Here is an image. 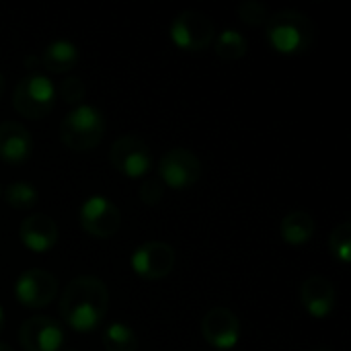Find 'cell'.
I'll use <instances>...</instances> for the list:
<instances>
[{
    "label": "cell",
    "instance_id": "1",
    "mask_svg": "<svg viewBox=\"0 0 351 351\" xmlns=\"http://www.w3.org/2000/svg\"><path fill=\"white\" fill-rule=\"evenodd\" d=\"M109 311V290L95 276L74 278L60 296V317L76 333L95 331Z\"/></svg>",
    "mask_w": 351,
    "mask_h": 351
},
{
    "label": "cell",
    "instance_id": "2",
    "mask_svg": "<svg viewBox=\"0 0 351 351\" xmlns=\"http://www.w3.org/2000/svg\"><path fill=\"white\" fill-rule=\"evenodd\" d=\"M265 37L278 53L296 56L313 47L317 37V27L308 14L286 8L269 14L265 23Z\"/></svg>",
    "mask_w": 351,
    "mask_h": 351
},
{
    "label": "cell",
    "instance_id": "3",
    "mask_svg": "<svg viewBox=\"0 0 351 351\" xmlns=\"http://www.w3.org/2000/svg\"><path fill=\"white\" fill-rule=\"evenodd\" d=\"M105 115L93 105H78L60 123V140L76 152L93 150L105 136Z\"/></svg>",
    "mask_w": 351,
    "mask_h": 351
},
{
    "label": "cell",
    "instance_id": "4",
    "mask_svg": "<svg viewBox=\"0 0 351 351\" xmlns=\"http://www.w3.org/2000/svg\"><path fill=\"white\" fill-rule=\"evenodd\" d=\"M12 105L19 115L27 119H41L56 105V86L43 74H29L14 86Z\"/></svg>",
    "mask_w": 351,
    "mask_h": 351
},
{
    "label": "cell",
    "instance_id": "5",
    "mask_svg": "<svg viewBox=\"0 0 351 351\" xmlns=\"http://www.w3.org/2000/svg\"><path fill=\"white\" fill-rule=\"evenodd\" d=\"M171 39L179 49L204 51L212 45L216 27L212 19L199 10H183L171 23Z\"/></svg>",
    "mask_w": 351,
    "mask_h": 351
},
{
    "label": "cell",
    "instance_id": "6",
    "mask_svg": "<svg viewBox=\"0 0 351 351\" xmlns=\"http://www.w3.org/2000/svg\"><path fill=\"white\" fill-rule=\"evenodd\" d=\"M109 160L115 171L130 179H140L152 169V152L150 146L138 136H121L113 142L109 150Z\"/></svg>",
    "mask_w": 351,
    "mask_h": 351
},
{
    "label": "cell",
    "instance_id": "7",
    "mask_svg": "<svg viewBox=\"0 0 351 351\" xmlns=\"http://www.w3.org/2000/svg\"><path fill=\"white\" fill-rule=\"evenodd\" d=\"M202 177L199 158L187 148H171L158 160V179L173 189H187Z\"/></svg>",
    "mask_w": 351,
    "mask_h": 351
},
{
    "label": "cell",
    "instance_id": "8",
    "mask_svg": "<svg viewBox=\"0 0 351 351\" xmlns=\"http://www.w3.org/2000/svg\"><path fill=\"white\" fill-rule=\"evenodd\" d=\"M80 226L90 237L109 239L121 226V212L111 199L103 195H93L80 208Z\"/></svg>",
    "mask_w": 351,
    "mask_h": 351
},
{
    "label": "cell",
    "instance_id": "9",
    "mask_svg": "<svg viewBox=\"0 0 351 351\" xmlns=\"http://www.w3.org/2000/svg\"><path fill=\"white\" fill-rule=\"evenodd\" d=\"M175 267V249L162 241H148L132 255V269L148 282L167 278Z\"/></svg>",
    "mask_w": 351,
    "mask_h": 351
},
{
    "label": "cell",
    "instance_id": "10",
    "mask_svg": "<svg viewBox=\"0 0 351 351\" xmlns=\"http://www.w3.org/2000/svg\"><path fill=\"white\" fill-rule=\"evenodd\" d=\"M16 302L27 308H45L58 296V280L45 269H27L14 284Z\"/></svg>",
    "mask_w": 351,
    "mask_h": 351
},
{
    "label": "cell",
    "instance_id": "11",
    "mask_svg": "<svg viewBox=\"0 0 351 351\" xmlns=\"http://www.w3.org/2000/svg\"><path fill=\"white\" fill-rule=\"evenodd\" d=\"M19 343L25 351H60L64 346V329L49 317H31L19 329Z\"/></svg>",
    "mask_w": 351,
    "mask_h": 351
},
{
    "label": "cell",
    "instance_id": "12",
    "mask_svg": "<svg viewBox=\"0 0 351 351\" xmlns=\"http://www.w3.org/2000/svg\"><path fill=\"white\" fill-rule=\"evenodd\" d=\"M202 335L214 350H232L241 339V321L230 308L216 306L204 315Z\"/></svg>",
    "mask_w": 351,
    "mask_h": 351
},
{
    "label": "cell",
    "instance_id": "13",
    "mask_svg": "<svg viewBox=\"0 0 351 351\" xmlns=\"http://www.w3.org/2000/svg\"><path fill=\"white\" fill-rule=\"evenodd\" d=\"M300 302L315 319H325L333 313L337 294L335 286L325 276H311L300 286Z\"/></svg>",
    "mask_w": 351,
    "mask_h": 351
},
{
    "label": "cell",
    "instance_id": "14",
    "mask_svg": "<svg viewBox=\"0 0 351 351\" xmlns=\"http://www.w3.org/2000/svg\"><path fill=\"white\" fill-rule=\"evenodd\" d=\"M21 243L33 253H47L58 243V224L47 214H31L21 222Z\"/></svg>",
    "mask_w": 351,
    "mask_h": 351
},
{
    "label": "cell",
    "instance_id": "15",
    "mask_svg": "<svg viewBox=\"0 0 351 351\" xmlns=\"http://www.w3.org/2000/svg\"><path fill=\"white\" fill-rule=\"evenodd\" d=\"M33 152V138L19 121L0 123V160L6 165H23Z\"/></svg>",
    "mask_w": 351,
    "mask_h": 351
},
{
    "label": "cell",
    "instance_id": "16",
    "mask_svg": "<svg viewBox=\"0 0 351 351\" xmlns=\"http://www.w3.org/2000/svg\"><path fill=\"white\" fill-rule=\"evenodd\" d=\"M76 62H78V47L68 39L51 41L41 56L43 68L49 70L51 74H66L76 66Z\"/></svg>",
    "mask_w": 351,
    "mask_h": 351
},
{
    "label": "cell",
    "instance_id": "17",
    "mask_svg": "<svg viewBox=\"0 0 351 351\" xmlns=\"http://www.w3.org/2000/svg\"><path fill=\"white\" fill-rule=\"evenodd\" d=\"M280 234L288 245L300 247V245H304V243H308L313 239L315 220L304 210H292L290 214L284 216V220L280 224Z\"/></svg>",
    "mask_w": 351,
    "mask_h": 351
},
{
    "label": "cell",
    "instance_id": "18",
    "mask_svg": "<svg viewBox=\"0 0 351 351\" xmlns=\"http://www.w3.org/2000/svg\"><path fill=\"white\" fill-rule=\"evenodd\" d=\"M103 346L105 351H138L140 341L132 327L123 323H111L103 331Z\"/></svg>",
    "mask_w": 351,
    "mask_h": 351
},
{
    "label": "cell",
    "instance_id": "19",
    "mask_svg": "<svg viewBox=\"0 0 351 351\" xmlns=\"http://www.w3.org/2000/svg\"><path fill=\"white\" fill-rule=\"evenodd\" d=\"M214 49L222 60H241L247 53V39L234 29H224L214 41Z\"/></svg>",
    "mask_w": 351,
    "mask_h": 351
},
{
    "label": "cell",
    "instance_id": "20",
    "mask_svg": "<svg viewBox=\"0 0 351 351\" xmlns=\"http://www.w3.org/2000/svg\"><path fill=\"white\" fill-rule=\"evenodd\" d=\"M4 199L14 208V210H31L37 199H39V193L37 189L27 183V181H16V183H10L4 191Z\"/></svg>",
    "mask_w": 351,
    "mask_h": 351
},
{
    "label": "cell",
    "instance_id": "21",
    "mask_svg": "<svg viewBox=\"0 0 351 351\" xmlns=\"http://www.w3.org/2000/svg\"><path fill=\"white\" fill-rule=\"evenodd\" d=\"M329 251L331 255L348 265L350 263V253H351V224L350 222H341L333 228L331 237H329Z\"/></svg>",
    "mask_w": 351,
    "mask_h": 351
},
{
    "label": "cell",
    "instance_id": "22",
    "mask_svg": "<svg viewBox=\"0 0 351 351\" xmlns=\"http://www.w3.org/2000/svg\"><path fill=\"white\" fill-rule=\"evenodd\" d=\"M237 14L247 25H265L269 19V10L259 0H245L237 6Z\"/></svg>",
    "mask_w": 351,
    "mask_h": 351
},
{
    "label": "cell",
    "instance_id": "23",
    "mask_svg": "<svg viewBox=\"0 0 351 351\" xmlns=\"http://www.w3.org/2000/svg\"><path fill=\"white\" fill-rule=\"evenodd\" d=\"M60 97L68 103V105H78L84 95H86V84L82 82V78L78 76H66L62 82H60V88H58Z\"/></svg>",
    "mask_w": 351,
    "mask_h": 351
},
{
    "label": "cell",
    "instance_id": "24",
    "mask_svg": "<svg viewBox=\"0 0 351 351\" xmlns=\"http://www.w3.org/2000/svg\"><path fill=\"white\" fill-rule=\"evenodd\" d=\"M138 195L146 206H154V204H158L162 199L165 185L160 183V179H144L140 189H138Z\"/></svg>",
    "mask_w": 351,
    "mask_h": 351
},
{
    "label": "cell",
    "instance_id": "25",
    "mask_svg": "<svg viewBox=\"0 0 351 351\" xmlns=\"http://www.w3.org/2000/svg\"><path fill=\"white\" fill-rule=\"evenodd\" d=\"M37 66H39V58H33V56L25 58V68L33 70V68H37Z\"/></svg>",
    "mask_w": 351,
    "mask_h": 351
},
{
    "label": "cell",
    "instance_id": "26",
    "mask_svg": "<svg viewBox=\"0 0 351 351\" xmlns=\"http://www.w3.org/2000/svg\"><path fill=\"white\" fill-rule=\"evenodd\" d=\"M4 86H6V82H4V76L0 74V99H2V95H4Z\"/></svg>",
    "mask_w": 351,
    "mask_h": 351
},
{
    "label": "cell",
    "instance_id": "27",
    "mask_svg": "<svg viewBox=\"0 0 351 351\" xmlns=\"http://www.w3.org/2000/svg\"><path fill=\"white\" fill-rule=\"evenodd\" d=\"M4 329V313H2V306H0V333Z\"/></svg>",
    "mask_w": 351,
    "mask_h": 351
},
{
    "label": "cell",
    "instance_id": "28",
    "mask_svg": "<svg viewBox=\"0 0 351 351\" xmlns=\"http://www.w3.org/2000/svg\"><path fill=\"white\" fill-rule=\"evenodd\" d=\"M0 351H14L10 346H6V343H0Z\"/></svg>",
    "mask_w": 351,
    "mask_h": 351
},
{
    "label": "cell",
    "instance_id": "29",
    "mask_svg": "<svg viewBox=\"0 0 351 351\" xmlns=\"http://www.w3.org/2000/svg\"><path fill=\"white\" fill-rule=\"evenodd\" d=\"M313 351H333V350H327V348H321V350H313Z\"/></svg>",
    "mask_w": 351,
    "mask_h": 351
},
{
    "label": "cell",
    "instance_id": "30",
    "mask_svg": "<svg viewBox=\"0 0 351 351\" xmlns=\"http://www.w3.org/2000/svg\"><path fill=\"white\" fill-rule=\"evenodd\" d=\"M0 197H2V185H0Z\"/></svg>",
    "mask_w": 351,
    "mask_h": 351
},
{
    "label": "cell",
    "instance_id": "31",
    "mask_svg": "<svg viewBox=\"0 0 351 351\" xmlns=\"http://www.w3.org/2000/svg\"><path fill=\"white\" fill-rule=\"evenodd\" d=\"M60 351H76V350H60Z\"/></svg>",
    "mask_w": 351,
    "mask_h": 351
}]
</instances>
